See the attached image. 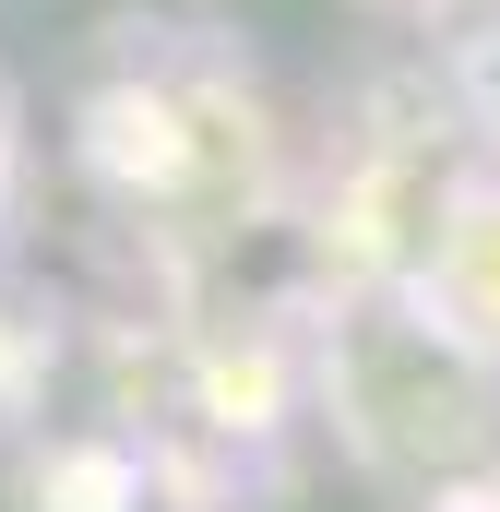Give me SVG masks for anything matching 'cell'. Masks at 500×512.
Segmentation results:
<instances>
[{
    "mask_svg": "<svg viewBox=\"0 0 500 512\" xmlns=\"http://www.w3.org/2000/svg\"><path fill=\"white\" fill-rule=\"evenodd\" d=\"M346 393H358V429H370V453L393 465H465L477 441H489V370L453 346V334H429V322H405V310H370L358 334H346Z\"/></svg>",
    "mask_w": 500,
    "mask_h": 512,
    "instance_id": "6da1fadb",
    "label": "cell"
}]
</instances>
